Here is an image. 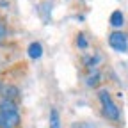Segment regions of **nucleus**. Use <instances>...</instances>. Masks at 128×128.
<instances>
[{"instance_id":"nucleus-1","label":"nucleus","mask_w":128,"mask_h":128,"mask_svg":"<svg viewBox=\"0 0 128 128\" xmlns=\"http://www.w3.org/2000/svg\"><path fill=\"white\" fill-rule=\"evenodd\" d=\"M100 102H102V105H103L105 116H107L108 119H112V121H118V119H119V110H118L116 103L112 102V98L108 96L107 91H102V92H100Z\"/></svg>"},{"instance_id":"nucleus-2","label":"nucleus","mask_w":128,"mask_h":128,"mask_svg":"<svg viewBox=\"0 0 128 128\" xmlns=\"http://www.w3.org/2000/svg\"><path fill=\"white\" fill-rule=\"evenodd\" d=\"M20 123V114L18 110L11 112H0V128H16Z\"/></svg>"},{"instance_id":"nucleus-3","label":"nucleus","mask_w":128,"mask_h":128,"mask_svg":"<svg viewBox=\"0 0 128 128\" xmlns=\"http://www.w3.org/2000/svg\"><path fill=\"white\" fill-rule=\"evenodd\" d=\"M108 43L110 46L114 48V50L118 52H126V48H128V41H126V34H123V32H112L110 38H108Z\"/></svg>"},{"instance_id":"nucleus-4","label":"nucleus","mask_w":128,"mask_h":128,"mask_svg":"<svg viewBox=\"0 0 128 128\" xmlns=\"http://www.w3.org/2000/svg\"><path fill=\"white\" fill-rule=\"evenodd\" d=\"M28 55H30V59H39L43 55V46L39 43H32L28 46Z\"/></svg>"},{"instance_id":"nucleus-5","label":"nucleus","mask_w":128,"mask_h":128,"mask_svg":"<svg viewBox=\"0 0 128 128\" xmlns=\"http://www.w3.org/2000/svg\"><path fill=\"white\" fill-rule=\"evenodd\" d=\"M0 92L4 94V100H12L14 96H18V89H16L14 86H4Z\"/></svg>"},{"instance_id":"nucleus-6","label":"nucleus","mask_w":128,"mask_h":128,"mask_svg":"<svg viewBox=\"0 0 128 128\" xmlns=\"http://www.w3.org/2000/svg\"><path fill=\"white\" fill-rule=\"evenodd\" d=\"M123 12L121 11H114L110 14V25H114V27H121L123 25Z\"/></svg>"},{"instance_id":"nucleus-7","label":"nucleus","mask_w":128,"mask_h":128,"mask_svg":"<svg viewBox=\"0 0 128 128\" xmlns=\"http://www.w3.org/2000/svg\"><path fill=\"white\" fill-rule=\"evenodd\" d=\"M16 110V105L12 103V100H2L0 102V112H11Z\"/></svg>"},{"instance_id":"nucleus-8","label":"nucleus","mask_w":128,"mask_h":128,"mask_svg":"<svg viewBox=\"0 0 128 128\" xmlns=\"http://www.w3.org/2000/svg\"><path fill=\"white\" fill-rule=\"evenodd\" d=\"M50 128H60V119H59V112L54 108L50 112Z\"/></svg>"},{"instance_id":"nucleus-9","label":"nucleus","mask_w":128,"mask_h":128,"mask_svg":"<svg viewBox=\"0 0 128 128\" xmlns=\"http://www.w3.org/2000/svg\"><path fill=\"white\" fill-rule=\"evenodd\" d=\"M76 44H78L80 48H86V46H87V41H86V38H84L82 34L78 36V39H76Z\"/></svg>"},{"instance_id":"nucleus-10","label":"nucleus","mask_w":128,"mask_h":128,"mask_svg":"<svg viewBox=\"0 0 128 128\" xmlns=\"http://www.w3.org/2000/svg\"><path fill=\"white\" fill-rule=\"evenodd\" d=\"M6 36V27H4V23L2 22H0V39H2Z\"/></svg>"},{"instance_id":"nucleus-11","label":"nucleus","mask_w":128,"mask_h":128,"mask_svg":"<svg viewBox=\"0 0 128 128\" xmlns=\"http://www.w3.org/2000/svg\"><path fill=\"white\" fill-rule=\"evenodd\" d=\"M0 89H2V87H0Z\"/></svg>"}]
</instances>
